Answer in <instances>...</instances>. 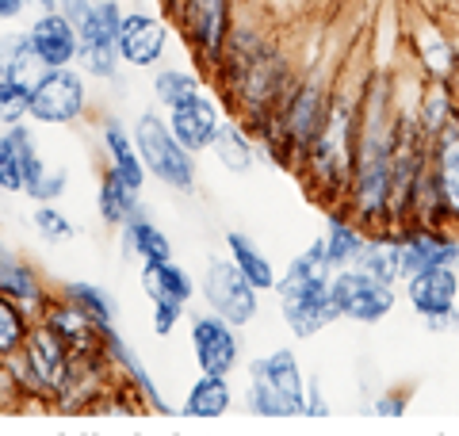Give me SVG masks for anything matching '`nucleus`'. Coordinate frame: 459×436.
Listing matches in <instances>:
<instances>
[{
    "mask_svg": "<svg viewBox=\"0 0 459 436\" xmlns=\"http://www.w3.org/2000/svg\"><path fill=\"white\" fill-rule=\"evenodd\" d=\"M31 0H0V20H20Z\"/></svg>",
    "mask_w": 459,
    "mask_h": 436,
    "instance_id": "obj_45",
    "label": "nucleus"
},
{
    "mask_svg": "<svg viewBox=\"0 0 459 436\" xmlns=\"http://www.w3.org/2000/svg\"><path fill=\"white\" fill-rule=\"evenodd\" d=\"M371 414H379V417H402V414H406V398H402V395H383L376 405H371Z\"/></svg>",
    "mask_w": 459,
    "mask_h": 436,
    "instance_id": "obj_43",
    "label": "nucleus"
},
{
    "mask_svg": "<svg viewBox=\"0 0 459 436\" xmlns=\"http://www.w3.org/2000/svg\"><path fill=\"white\" fill-rule=\"evenodd\" d=\"M391 184H394V119H386V81H371L356 119L349 207L371 230L391 226Z\"/></svg>",
    "mask_w": 459,
    "mask_h": 436,
    "instance_id": "obj_1",
    "label": "nucleus"
},
{
    "mask_svg": "<svg viewBox=\"0 0 459 436\" xmlns=\"http://www.w3.org/2000/svg\"><path fill=\"white\" fill-rule=\"evenodd\" d=\"M39 150L35 138L23 123H12L4 135H0V184L4 192H27V180L39 169Z\"/></svg>",
    "mask_w": 459,
    "mask_h": 436,
    "instance_id": "obj_20",
    "label": "nucleus"
},
{
    "mask_svg": "<svg viewBox=\"0 0 459 436\" xmlns=\"http://www.w3.org/2000/svg\"><path fill=\"white\" fill-rule=\"evenodd\" d=\"M20 356L27 360V368H31L42 395H62V390L69 387V379H74V371H77L74 348L57 337V333L42 322V318L31 326V333H27Z\"/></svg>",
    "mask_w": 459,
    "mask_h": 436,
    "instance_id": "obj_11",
    "label": "nucleus"
},
{
    "mask_svg": "<svg viewBox=\"0 0 459 436\" xmlns=\"http://www.w3.org/2000/svg\"><path fill=\"white\" fill-rule=\"evenodd\" d=\"M230 410V379L226 375H207L199 371L192 383L188 398H184V414L188 417H222Z\"/></svg>",
    "mask_w": 459,
    "mask_h": 436,
    "instance_id": "obj_31",
    "label": "nucleus"
},
{
    "mask_svg": "<svg viewBox=\"0 0 459 436\" xmlns=\"http://www.w3.org/2000/svg\"><path fill=\"white\" fill-rule=\"evenodd\" d=\"M23 115H31V81L0 77V126L20 123Z\"/></svg>",
    "mask_w": 459,
    "mask_h": 436,
    "instance_id": "obj_38",
    "label": "nucleus"
},
{
    "mask_svg": "<svg viewBox=\"0 0 459 436\" xmlns=\"http://www.w3.org/2000/svg\"><path fill=\"white\" fill-rule=\"evenodd\" d=\"M104 150H108V169L115 172V177H123L134 192H142V184H146V165H142L134 135H126L119 119L104 123Z\"/></svg>",
    "mask_w": 459,
    "mask_h": 436,
    "instance_id": "obj_23",
    "label": "nucleus"
},
{
    "mask_svg": "<svg viewBox=\"0 0 459 436\" xmlns=\"http://www.w3.org/2000/svg\"><path fill=\"white\" fill-rule=\"evenodd\" d=\"M406 299L410 307L425 318V326L433 333H444L455 326L459 314V268L455 265H440L418 272L406 280Z\"/></svg>",
    "mask_w": 459,
    "mask_h": 436,
    "instance_id": "obj_10",
    "label": "nucleus"
},
{
    "mask_svg": "<svg viewBox=\"0 0 459 436\" xmlns=\"http://www.w3.org/2000/svg\"><path fill=\"white\" fill-rule=\"evenodd\" d=\"M0 196H4V184H0Z\"/></svg>",
    "mask_w": 459,
    "mask_h": 436,
    "instance_id": "obj_46",
    "label": "nucleus"
},
{
    "mask_svg": "<svg viewBox=\"0 0 459 436\" xmlns=\"http://www.w3.org/2000/svg\"><path fill=\"white\" fill-rule=\"evenodd\" d=\"M418 123L429 138H437L440 130H448L452 123H459V100L452 96L448 81H433L429 92L421 100V111H418Z\"/></svg>",
    "mask_w": 459,
    "mask_h": 436,
    "instance_id": "obj_32",
    "label": "nucleus"
},
{
    "mask_svg": "<svg viewBox=\"0 0 459 436\" xmlns=\"http://www.w3.org/2000/svg\"><path fill=\"white\" fill-rule=\"evenodd\" d=\"M62 192H65V169H47V165H39V169L31 172V180H27V192H23V196H31L35 203H54Z\"/></svg>",
    "mask_w": 459,
    "mask_h": 436,
    "instance_id": "obj_40",
    "label": "nucleus"
},
{
    "mask_svg": "<svg viewBox=\"0 0 459 436\" xmlns=\"http://www.w3.org/2000/svg\"><path fill=\"white\" fill-rule=\"evenodd\" d=\"M211 150L214 157H219V165L230 169V172H246L253 165V157H256V142L249 138V130L234 123V119H222L219 126V135H214L211 142Z\"/></svg>",
    "mask_w": 459,
    "mask_h": 436,
    "instance_id": "obj_29",
    "label": "nucleus"
},
{
    "mask_svg": "<svg viewBox=\"0 0 459 436\" xmlns=\"http://www.w3.org/2000/svg\"><path fill=\"white\" fill-rule=\"evenodd\" d=\"M123 241H126V253L138 257V260H169L172 257L169 238L150 222L146 207H138V214L123 226Z\"/></svg>",
    "mask_w": 459,
    "mask_h": 436,
    "instance_id": "obj_30",
    "label": "nucleus"
},
{
    "mask_svg": "<svg viewBox=\"0 0 459 436\" xmlns=\"http://www.w3.org/2000/svg\"><path fill=\"white\" fill-rule=\"evenodd\" d=\"M27 333H31V318H27V307H20L16 299H8L4 291H0V360L16 356Z\"/></svg>",
    "mask_w": 459,
    "mask_h": 436,
    "instance_id": "obj_33",
    "label": "nucleus"
},
{
    "mask_svg": "<svg viewBox=\"0 0 459 436\" xmlns=\"http://www.w3.org/2000/svg\"><path fill=\"white\" fill-rule=\"evenodd\" d=\"M184 307H188V302H180V299H153V333L157 337H169V333L180 326Z\"/></svg>",
    "mask_w": 459,
    "mask_h": 436,
    "instance_id": "obj_41",
    "label": "nucleus"
},
{
    "mask_svg": "<svg viewBox=\"0 0 459 436\" xmlns=\"http://www.w3.org/2000/svg\"><path fill=\"white\" fill-rule=\"evenodd\" d=\"M192 353L199 371L207 375H234V368L241 363V341H238V326H230L219 314H204L192 318Z\"/></svg>",
    "mask_w": 459,
    "mask_h": 436,
    "instance_id": "obj_16",
    "label": "nucleus"
},
{
    "mask_svg": "<svg viewBox=\"0 0 459 436\" xmlns=\"http://www.w3.org/2000/svg\"><path fill=\"white\" fill-rule=\"evenodd\" d=\"M39 318H42V322H47L69 348H74L77 360H84V363H104V360H108L104 326H100L77 299L65 295V299H57V302H47V307L39 310Z\"/></svg>",
    "mask_w": 459,
    "mask_h": 436,
    "instance_id": "obj_13",
    "label": "nucleus"
},
{
    "mask_svg": "<svg viewBox=\"0 0 459 436\" xmlns=\"http://www.w3.org/2000/svg\"><path fill=\"white\" fill-rule=\"evenodd\" d=\"M352 268H364L368 275H376L383 283H398L402 280V249H398V230L386 226L383 234L368 238L360 260Z\"/></svg>",
    "mask_w": 459,
    "mask_h": 436,
    "instance_id": "obj_26",
    "label": "nucleus"
},
{
    "mask_svg": "<svg viewBox=\"0 0 459 436\" xmlns=\"http://www.w3.org/2000/svg\"><path fill=\"white\" fill-rule=\"evenodd\" d=\"M249 410L261 417H299L307 410V383L291 348L249 363Z\"/></svg>",
    "mask_w": 459,
    "mask_h": 436,
    "instance_id": "obj_5",
    "label": "nucleus"
},
{
    "mask_svg": "<svg viewBox=\"0 0 459 436\" xmlns=\"http://www.w3.org/2000/svg\"><path fill=\"white\" fill-rule=\"evenodd\" d=\"M31 35V50H35V62L42 69H57V65H74L77 62V47H81V35L77 27L69 23L62 12H39V20L27 27Z\"/></svg>",
    "mask_w": 459,
    "mask_h": 436,
    "instance_id": "obj_18",
    "label": "nucleus"
},
{
    "mask_svg": "<svg viewBox=\"0 0 459 436\" xmlns=\"http://www.w3.org/2000/svg\"><path fill=\"white\" fill-rule=\"evenodd\" d=\"M65 295L77 299L100 326H115V318H119V302H115V295L104 291V287H96V283H84V280L65 283Z\"/></svg>",
    "mask_w": 459,
    "mask_h": 436,
    "instance_id": "obj_37",
    "label": "nucleus"
},
{
    "mask_svg": "<svg viewBox=\"0 0 459 436\" xmlns=\"http://www.w3.org/2000/svg\"><path fill=\"white\" fill-rule=\"evenodd\" d=\"M276 115H280V123L287 130V138H291V145H295V153L303 157L307 145L318 138V130L325 126L329 100H325V92L318 89V84H299V89H291L283 96Z\"/></svg>",
    "mask_w": 459,
    "mask_h": 436,
    "instance_id": "obj_17",
    "label": "nucleus"
},
{
    "mask_svg": "<svg viewBox=\"0 0 459 436\" xmlns=\"http://www.w3.org/2000/svg\"><path fill=\"white\" fill-rule=\"evenodd\" d=\"M84 111V77L74 73L69 65L42 69L31 81V119L47 126L74 123Z\"/></svg>",
    "mask_w": 459,
    "mask_h": 436,
    "instance_id": "obj_12",
    "label": "nucleus"
},
{
    "mask_svg": "<svg viewBox=\"0 0 459 436\" xmlns=\"http://www.w3.org/2000/svg\"><path fill=\"white\" fill-rule=\"evenodd\" d=\"M153 96H157V104L172 111V108H180V104H188V100L199 96V81L188 69H161L153 77Z\"/></svg>",
    "mask_w": 459,
    "mask_h": 436,
    "instance_id": "obj_35",
    "label": "nucleus"
},
{
    "mask_svg": "<svg viewBox=\"0 0 459 436\" xmlns=\"http://www.w3.org/2000/svg\"><path fill=\"white\" fill-rule=\"evenodd\" d=\"M31 222H35V230L47 241H54V245H62V241H69L74 238V222L54 207V203H39V207L31 211Z\"/></svg>",
    "mask_w": 459,
    "mask_h": 436,
    "instance_id": "obj_39",
    "label": "nucleus"
},
{
    "mask_svg": "<svg viewBox=\"0 0 459 436\" xmlns=\"http://www.w3.org/2000/svg\"><path fill=\"white\" fill-rule=\"evenodd\" d=\"M307 417H322V414H329V405H325V398H322V387L318 383H310L307 387V410H303Z\"/></svg>",
    "mask_w": 459,
    "mask_h": 436,
    "instance_id": "obj_44",
    "label": "nucleus"
},
{
    "mask_svg": "<svg viewBox=\"0 0 459 436\" xmlns=\"http://www.w3.org/2000/svg\"><path fill=\"white\" fill-rule=\"evenodd\" d=\"M96 207H100V218H104L108 226H126L131 218L138 214V192L123 177H115L108 169V177L100 180V196H96Z\"/></svg>",
    "mask_w": 459,
    "mask_h": 436,
    "instance_id": "obj_28",
    "label": "nucleus"
},
{
    "mask_svg": "<svg viewBox=\"0 0 459 436\" xmlns=\"http://www.w3.org/2000/svg\"><path fill=\"white\" fill-rule=\"evenodd\" d=\"M222 92L226 100L234 96L238 111L246 115L249 123H261L268 115H276L287 89V65L276 50L264 47V39L249 31V27H238L226 42L222 54Z\"/></svg>",
    "mask_w": 459,
    "mask_h": 436,
    "instance_id": "obj_2",
    "label": "nucleus"
},
{
    "mask_svg": "<svg viewBox=\"0 0 459 436\" xmlns=\"http://www.w3.org/2000/svg\"><path fill=\"white\" fill-rule=\"evenodd\" d=\"M119 27H123V8L119 0H92V16L81 27V47H77V65L89 77H115L119 69Z\"/></svg>",
    "mask_w": 459,
    "mask_h": 436,
    "instance_id": "obj_7",
    "label": "nucleus"
},
{
    "mask_svg": "<svg viewBox=\"0 0 459 436\" xmlns=\"http://www.w3.org/2000/svg\"><path fill=\"white\" fill-rule=\"evenodd\" d=\"M104 344H108V363H119V371H126V379L138 387V398L146 402L153 414H172V405L161 395H157V383L150 379V371H146V363H142V356L119 337V329H115V326H104Z\"/></svg>",
    "mask_w": 459,
    "mask_h": 436,
    "instance_id": "obj_22",
    "label": "nucleus"
},
{
    "mask_svg": "<svg viewBox=\"0 0 459 436\" xmlns=\"http://www.w3.org/2000/svg\"><path fill=\"white\" fill-rule=\"evenodd\" d=\"M142 291H146L150 299L188 302L195 295V283H192V275L169 257V260H142Z\"/></svg>",
    "mask_w": 459,
    "mask_h": 436,
    "instance_id": "obj_25",
    "label": "nucleus"
},
{
    "mask_svg": "<svg viewBox=\"0 0 459 436\" xmlns=\"http://www.w3.org/2000/svg\"><path fill=\"white\" fill-rule=\"evenodd\" d=\"M165 42H169V27L157 16H150V12H131V16H123L119 57L126 65H134V69L157 65L165 54Z\"/></svg>",
    "mask_w": 459,
    "mask_h": 436,
    "instance_id": "obj_19",
    "label": "nucleus"
},
{
    "mask_svg": "<svg viewBox=\"0 0 459 436\" xmlns=\"http://www.w3.org/2000/svg\"><path fill=\"white\" fill-rule=\"evenodd\" d=\"M169 126H172V135L184 142V150L199 153V150H211V142H214V135H219L222 119H219V108L199 92L195 100H188V104L169 111Z\"/></svg>",
    "mask_w": 459,
    "mask_h": 436,
    "instance_id": "obj_21",
    "label": "nucleus"
},
{
    "mask_svg": "<svg viewBox=\"0 0 459 436\" xmlns=\"http://www.w3.org/2000/svg\"><path fill=\"white\" fill-rule=\"evenodd\" d=\"M325 253H329V260H333V268L341 272V268H352L356 260H360V253H364V245H368V238H364V222L356 214H329V222H325Z\"/></svg>",
    "mask_w": 459,
    "mask_h": 436,
    "instance_id": "obj_24",
    "label": "nucleus"
},
{
    "mask_svg": "<svg viewBox=\"0 0 459 436\" xmlns=\"http://www.w3.org/2000/svg\"><path fill=\"white\" fill-rule=\"evenodd\" d=\"M134 145L157 180L172 192H192L195 187V161L192 150H184V142L172 135V126L153 111H142L134 123Z\"/></svg>",
    "mask_w": 459,
    "mask_h": 436,
    "instance_id": "obj_6",
    "label": "nucleus"
},
{
    "mask_svg": "<svg viewBox=\"0 0 459 436\" xmlns=\"http://www.w3.org/2000/svg\"><path fill=\"white\" fill-rule=\"evenodd\" d=\"M413 222L459 230V123L429 142V184L418 196Z\"/></svg>",
    "mask_w": 459,
    "mask_h": 436,
    "instance_id": "obj_4",
    "label": "nucleus"
},
{
    "mask_svg": "<svg viewBox=\"0 0 459 436\" xmlns=\"http://www.w3.org/2000/svg\"><path fill=\"white\" fill-rule=\"evenodd\" d=\"M394 283H383L364 268H341L333 275V307L337 318H352V322H383L394 310Z\"/></svg>",
    "mask_w": 459,
    "mask_h": 436,
    "instance_id": "obj_9",
    "label": "nucleus"
},
{
    "mask_svg": "<svg viewBox=\"0 0 459 436\" xmlns=\"http://www.w3.org/2000/svg\"><path fill=\"white\" fill-rule=\"evenodd\" d=\"M398 249H402V280L440 265L459 268V230L410 222L398 230Z\"/></svg>",
    "mask_w": 459,
    "mask_h": 436,
    "instance_id": "obj_14",
    "label": "nucleus"
},
{
    "mask_svg": "<svg viewBox=\"0 0 459 436\" xmlns=\"http://www.w3.org/2000/svg\"><path fill=\"white\" fill-rule=\"evenodd\" d=\"M333 275L337 268L325 253V238L314 241L307 253H299L291 260V268L280 275V283H276L280 314L291 326L295 337H314V333H322L337 318Z\"/></svg>",
    "mask_w": 459,
    "mask_h": 436,
    "instance_id": "obj_3",
    "label": "nucleus"
},
{
    "mask_svg": "<svg viewBox=\"0 0 459 436\" xmlns=\"http://www.w3.org/2000/svg\"><path fill=\"white\" fill-rule=\"evenodd\" d=\"M177 16H180V27L195 47V54L204 57L207 65H219L222 54H226V42L234 35L230 0H184L177 8Z\"/></svg>",
    "mask_w": 459,
    "mask_h": 436,
    "instance_id": "obj_15",
    "label": "nucleus"
},
{
    "mask_svg": "<svg viewBox=\"0 0 459 436\" xmlns=\"http://www.w3.org/2000/svg\"><path fill=\"white\" fill-rule=\"evenodd\" d=\"M57 12H62V16L81 31V27L89 23V16H92V0H57Z\"/></svg>",
    "mask_w": 459,
    "mask_h": 436,
    "instance_id": "obj_42",
    "label": "nucleus"
},
{
    "mask_svg": "<svg viewBox=\"0 0 459 436\" xmlns=\"http://www.w3.org/2000/svg\"><path fill=\"white\" fill-rule=\"evenodd\" d=\"M421 62L433 73V81H452L459 69V54L440 31H425L421 35Z\"/></svg>",
    "mask_w": 459,
    "mask_h": 436,
    "instance_id": "obj_36",
    "label": "nucleus"
},
{
    "mask_svg": "<svg viewBox=\"0 0 459 436\" xmlns=\"http://www.w3.org/2000/svg\"><path fill=\"white\" fill-rule=\"evenodd\" d=\"M256 291L249 280H246V272H241L234 260H219L214 257L211 265H207V272H204V299H207V307L219 314V318H226L230 326H249L253 318H256Z\"/></svg>",
    "mask_w": 459,
    "mask_h": 436,
    "instance_id": "obj_8",
    "label": "nucleus"
},
{
    "mask_svg": "<svg viewBox=\"0 0 459 436\" xmlns=\"http://www.w3.org/2000/svg\"><path fill=\"white\" fill-rule=\"evenodd\" d=\"M31 65H35L31 35H27V31L0 35V77H4V81H31V77H27Z\"/></svg>",
    "mask_w": 459,
    "mask_h": 436,
    "instance_id": "obj_34",
    "label": "nucleus"
},
{
    "mask_svg": "<svg viewBox=\"0 0 459 436\" xmlns=\"http://www.w3.org/2000/svg\"><path fill=\"white\" fill-rule=\"evenodd\" d=\"M226 249H230V260L246 272V280L256 287V291H276L280 283V275L276 268H272V260L256 249V245L246 238V234H238V230H230L226 234Z\"/></svg>",
    "mask_w": 459,
    "mask_h": 436,
    "instance_id": "obj_27",
    "label": "nucleus"
}]
</instances>
